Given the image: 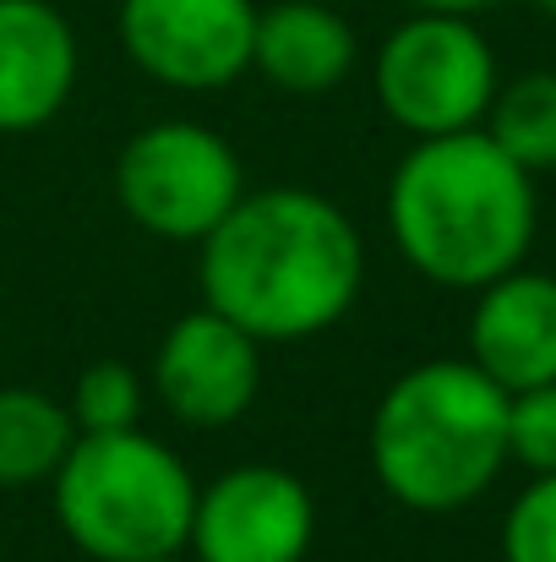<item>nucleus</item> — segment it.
<instances>
[{
	"label": "nucleus",
	"mask_w": 556,
	"mask_h": 562,
	"mask_svg": "<svg viewBox=\"0 0 556 562\" xmlns=\"http://www.w3.org/2000/svg\"><path fill=\"white\" fill-rule=\"evenodd\" d=\"M196 290L202 306L257 345H300L355 312L366 290V240L322 191H246L196 240Z\"/></svg>",
	"instance_id": "1"
},
{
	"label": "nucleus",
	"mask_w": 556,
	"mask_h": 562,
	"mask_svg": "<svg viewBox=\"0 0 556 562\" xmlns=\"http://www.w3.org/2000/svg\"><path fill=\"white\" fill-rule=\"evenodd\" d=\"M535 176L508 159L486 126L415 137L387 181V235L398 257L442 290H480L519 268L535 246Z\"/></svg>",
	"instance_id": "2"
},
{
	"label": "nucleus",
	"mask_w": 556,
	"mask_h": 562,
	"mask_svg": "<svg viewBox=\"0 0 556 562\" xmlns=\"http://www.w3.org/2000/svg\"><path fill=\"white\" fill-rule=\"evenodd\" d=\"M376 486L409 514H458L508 464V393L464 361H420L387 382L366 426Z\"/></svg>",
	"instance_id": "3"
},
{
	"label": "nucleus",
	"mask_w": 556,
	"mask_h": 562,
	"mask_svg": "<svg viewBox=\"0 0 556 562\" xmlns=\"http://www.w3.org/2000/svg\"><path fill=\"white\" fill-rule=\"evenodd\" d=\"M66 541L93 562H137L185 552L196 481L185 459L143 426L77 431L49 475Z\"/></svg>",
	"instance_id": "4"
},
{
	"label": "nucleus",
	"mask_w": 556,
	"mask_h": 562,
	"mask_svg": "<svg viewBox=\"0 0 556 562\" xmlns=\"http://www.w3.org/2000/svg\"><path fill=\"white\" fill-rule=\"evenodd\" d=\"M382 115L409 137H447L486 121L497 99V49L475 16L409 11L371 60Z\"/></svg>",
	"instance_id": "5"
},
{
	"label": "nucleus",
	"mask_w": 556,
	"mask_h": 562,
	"mask_svg": "<svg viewBox=\"0 0 556 562\" xmlns=\"http://www.w3.org/2000/svg\"><path fill=\"white\" fill-rule=\"evenodd\" d=\"M240 196V154L202 121H154L115 154V202L159 240L196 246Z\"/></svg>",
	"instance_id": "6"
},
{
	"label": "nucleus",
	"mask_w": 556,
	"mask_h": 562,
	"mask_svg": "<svg viewBox=\"0 0 556 562\" xmlns=\"http://www.w3.org/2000/svg\"><path fill=\"white\" fill-rule=\"evenodd\" d=\"M126 60L175 93H218L251 71L257 0H121Z\"/></svg>",
	"instance_id": "7"
},
{
	"label": "nucleus",
	"mask_w": 556,
	"mask_h": 562,
	"mask_svg": "<svg viewBox=\"0 0 556 562\" xmlns=\"http://www.w3.org/2000/svg\"><path fill=\"white\" fill-rule=\"evenodd\" d=\"M317 497L284 464H235L196 486L185 552L196 562H306Z\"/></svg>",
	"instance_id": "8"
},
{
	"label": "nucleus",
	"mask_w": 556,
	"mask_h": 562,
	"mask_svg": "<svg viewBox=\"0 0 556 562\" xmlns=\"http://www.w3.org/2000/svg\"><path fill=\"white\" fill-rule=\"evenodd\" d=\"M148 393L191 431L235 426L262 393V345L213 306H196L159 339Z\"/></svg>",
	"instance_id": "9"
},
{
	"label": "nucleus",
	"mask_w": 556,
	"mask_h": 562,
	"mask_svg": "<svg viewBox=\"0 0 556 562\" xmlns=\"http://www.w3.org/2000/svg\"><path fill=\"white\" fill-rule=\"evenodd\" d=\"M77 27L49 0H0V137L44 132L77 93Z\"/></svg>",
	"instance_id": "10"
},
{
	"label": "nucleus",
	"mask_w": 556,
	"mask_h": 562,
	"mask_svg": "<svg viewBox=\"0 0 556 562\" xmlns=\"http://www.w3.org/2000/svg\"><path fill=\"white\" fill-rule=\"evenodd\" d=\"M469 361L502 393L556 382V273H535L519 262L475 290Z\"/></svg>",
	"instance_id": "11"
},
{
	"label": "nucleus",
	"mask_w": 556,
	"mask_h": 562,
	"mask_svg": "<svg viewBox=\"0 0 556 562\" xmlns=\"http://www.w3.org/2000/svg\"><path fill=\"white\" fill-rule=\"evenodd\" d=\"M355 22L328 0H273L257 11L251 71H262L279 93H333L355 71Z\"/></svg>",
	"instance_id": "12"
},
{
	"label": "nucleus",
	"mask_w": 556,
	"mask_h": 562,
	"mask_svg": "<svg viewBox=\"0 0 556 562\" xmlns=\"http://www.w3.org/2000/svg\"><path fill=\"white\" fill-rule=\"evenodd\" d=\"M77 426L60 398L38 387H0V486H44Z\"/></svg>",
	"instance_id": "13"
},
{
	"label": "nucleus",
	"mask_w": 556,
	"mask_h": 562,
	"mask_svg": "<svg viewBox=\"0 0 556 562\" xmlns=\"http://www.w3.org/2000/svg\"><path fill=\"white\" fill-rule=\"evenodd\" d=\"M480 126L530 176L556 170V71H524L513 82H497V99Z\"/></svg>",
	"instance_id": "14"
},
{
	"label": "nucleus",
	"mask_w": 556,
	"mask_h": 562,
	"mask_svg": "<svg viewBox=\"0 0 556 562\" xmlns=\"http://www.w3.org/2000/svg\"><path fill=\"white\" fill-rule=\"evenodd\" d=\"M143 409H148V376L126 361L82 367L66 398V415L77 431H126V426H143Z\"/></svg>",
	"instance_id": "15"
},
{
	"label": "nucleus",
	"mask_w": 556,
	"mask_h": 562,
	"mask_svg": "<svg viewBox=\"0 0 556 562\" xmlns=\"http://www.w3.org/2000/svg\"><path fill=\"white\" fill-rule=\"evenodd\" d=\"M508 464H524L530 475L556 470V382L508 393Z\"/></svg>",
	"instance_id": "16"
},
{
	"label": "nucleus",
	"mask_w": 556,
	"mask_h": 562,
	"mask_svg": "<svg viewBox=\"0 0 556 562\" xmlns=\"http://www.w3.org/2000/svg\"><path fill=\"white\" fill-rule=\"evenodd\" d=\"M502 562H556V470L530 475L502 514Z\"/></svg>",
	"instance_id": "17"
},
{
	"label": "nucleus",
	"mask_w": 556,
	"mask_h": 562,
	"mask_svg": "<svg viewBox=\"0 0 556 562\" xmlns=\"http://www.w3.org/2000/svg\"><path fill=\"white\" fill-rule=\"evenodd\" d=\"M409 11H453V16H480V11H491V5H502V0H404Z\"/></svg>",
	"instance_id": "18"
},
{
	"label": "nucleus",
	"mask_w": 556,
	"mask_h": 562,
	"mask_svg": "<svg viewBox=\"0 0 556 562\" xmlns=\"http://www.w3.org/2000/svg\"><path fill=\"white\" fill-rule=\"evenodd\" d=\"M137 562H196V558H181V552H159V558H137Z\"/></svg>",
	"instance_id": "19"
},
{
	"label": "nucleus",
	"mask_w": 556,
	"mask_h": 562,
	"mask_svg": "<svg viewBox=\"0 0 556 562\" xmlns=\"http://www.w3.org/2000/svg\"><path fill=\"white\" fill-rule=\"evenodd\" d=\"M535 11H546V16L556 22V0H535Z\"/></svg>",
	"instance_id": "20"
}]
</instances>
